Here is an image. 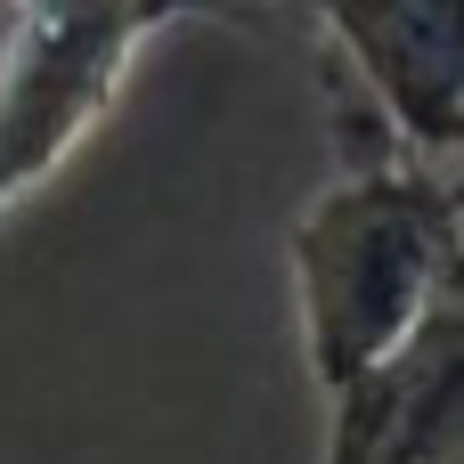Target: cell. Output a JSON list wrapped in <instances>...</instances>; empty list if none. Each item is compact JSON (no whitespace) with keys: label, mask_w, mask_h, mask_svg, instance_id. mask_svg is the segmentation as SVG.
Wrapping results in <instances>:
<instances>
[{"label":"cell","mask_w":464,"mask_h":464,"mask_svg":"<svg viewBox=\"0 0 464 464\" xmlns=\"http://www.w3.org/2000/svg\"><path fill=\"white\" fill-rule=\"evenodd\" d=\"M220 0H0V228L98 139L130 65Z\"/></svg>","instance_id":"obj_2"},{"label":"cell","mask_w":464,"mask_h":464,"mask_svg":"<svg viewBox=\"0 0 464 464\" xmlns=\"http://www.w3.org/2000/svg\"><path fill=\"white\" fill-rule=\"evenodd\" d=\"M285 277L302 367L318 400H343L464 277V163L416 155L351 98L343 163L285 228Z\"/></svg>","instance_id":"obj_1"},{"label":"cell","mask_w":464,"mask_h":464,"mask_svg":"<svg viewBox=\"0 0 464 464\" xmlns=\"http://www.w3.org/2000/svg\"><path fill=\"white\" fill-rule=\"evenodd\" d=\"M310 24L392 139L464 163V0H318Z\"/></svg>","instance_id":"obj_3"},{"label":"cell","mask_w":464,"mask_h":464,"mask_svg":"<svg viewBox=\"0 0 464 464\" xmlns=\"http://www.w3.org/2000/svg\"><path fill=\"white\" fill-rule=\"evenodd\" d=\"M318 464H464V277L367 383L326 400Z\"/></svg>","instance_id":"obj_4"}]
</instances>
